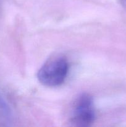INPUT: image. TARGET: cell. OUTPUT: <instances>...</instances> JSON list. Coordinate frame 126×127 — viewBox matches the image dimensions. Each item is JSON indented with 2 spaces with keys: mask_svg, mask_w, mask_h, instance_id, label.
Masks as SVG:
<instances>
[{
  "mask_svg": "<svg viewBox=\"0 0 126 127\" xmlns=\"http://www.w3.org/2000/svg\"><path fill=\"white\" fill-rule=\"evenodd\" d=\"M69 72V63L64 57H58L49 60L42 65L37 73L40 83L46 87L61 85Z\"/></svg>",
  "mask_w": 126,
  "mask_h": 127,
  "instance_id": "1",
  "label": "cell"
},
{
  "mask_svg": "<svg viewBox=\"0 0 126 127\" xmlns=\"http://www.w3.org/2000/svg\"><path fill=\"white\" fill-rule=\"evenodd\" d=\"M95 120V109L92 97L84 93L79 95L73 105L70 123L79 127L90 126Z\"/></svg>",
  "mask_w": 126,
  "mask_h": 127,
  "instance_id": "2",
  "label": "cell"
}]
</instances>
